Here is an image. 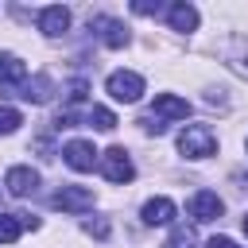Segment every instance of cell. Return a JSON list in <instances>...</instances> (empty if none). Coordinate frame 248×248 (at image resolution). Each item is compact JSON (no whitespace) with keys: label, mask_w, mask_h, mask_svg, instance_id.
<instances>
[{"label":"cell","mask_w":248,"mask_h":248,"mask_svg":"<svg viewBox=\"0 0 248 248\" xmlns=\"http://www.w3.org/2000/svg\"><path fill=\"white\" fill-rule=\"evenodd\" d=\"M163 248H198V236H194V229L178 225V229L167 236V244H163Z\"/></svg>","instance_id":"cell-18"},{"label":"cell","mask_w":248,"mask_h":248,"mask_svg":"<svg viewBox=\"0 0 248 248\" xmlns=\"http://www.w3.org/2000/svg\"><path fill=\"white\" fill-rule=\"evenodd\" d=\"M186 116H190V105H186L182 97H174V93H159L155 105H151V116L143 120V128L163 132V128H167L163 120H186Z\"/></svg>","instance_id":"cell-1"},{"label":"cell","mask_w":248,"mask_h":248,"mask_svg":"<svg viewBox=\"0 0 248 248\" xmlns=\"http://www.w3.org/2000/svg\"><path fill=\"white\" fill-rule=\"evenodd\" d=\"M101 170H105L108 182H132V174H136V167H132L124 147H108L105 159H101Z\"/></svg>","instance_id":"cell-4"},{"label":"cell","mask_w":248,"mask_h":248,"mask_svg":"<svg viewBox=\"0 0 248 248\" xmlns=\"http://www.w3.org/2000/svg\"><path fill=\"white\" fill-rule=\"evenodd\" d=\"M89 31H97L105 46H124L128 43V27L120 19H112V16H93L89 19Z\"/></svg>","instance_id":"cell-6"},{"label":"cell","mask_w":248,"mask_h":248,"mask_svg":"<svg viewBox=\"0 0 248 248\" xmlns=\"http://www.w3.org/2000/svg\"><path fill=\"white\" fill-rule=\"evenodd\" d=\"M85 232L89 236H108V225L105 221H85Z\"/></svg>","instance_id":"cell-20"},{"label":"cell","mask_w":248,"mask_h":248,"mask_svg":"<svg viewBox=\"0 0 248 248\" xmlns=\"http://www.w3.org/2000/svg\"><path fill=\"white\" fill-rule=\"evenodd\" d=\"M221 209H225V205H221V198H217L213 190H198V194L190 198V217H194V221H217Z\"/></svg>","instance_id":"cell-8"},{"label":"cell","mask_w":248,"mask_h":248,"mask_svg":"<svg viewBox=\"0 0 248 248\" xmlns=\"http://www.w3.org/2000/svg\"><path fill=\"white\" fill-rule=\"evenodd\" d=\"M4 186H8V194L27 198V194H35V186H39V170H31V167H12L8 178H4Z\"/></svg>","instance_id":"cell-9"},{"label":"cell","mask_w":248,"mask_h":248,"mask_svg":"<svg viewBox=\"0 0 248 248\" xmlns=\"http://www.w3.org/2000/svg\"><path fill=\"white\" fill-rule=\"evenodd\" d=\"M105 89H108V97H112V101L132 105V101H140V97H143V78H140L136 70H116V74H108Z\"/></svg>","instance_id":"cell-3"},{"label":"cell","mask_w":248,"mask_h":248,"mask_svg":"<svg viewBox=\"0 0 248 248\" xmlns=\"http://www.w3.org/2000/svg\"><path fill=\"white\" fill-rule=\"evenodd\" d=\"M54 205L62 213H85V209H93V190H85V186H62L54 194Z\"/></svg>","instance_id":"cell-5"},{"label":"cell","mask_w":248,"mask_h":248,"mask_svg":"<svg viewBox=\"0 0 248 248\" xmlns=\"http://www.w3.org/2000/svg\"><path fill=\"white\" fill-rule=\"evenodd\" d=\"M143 221H147V225H167V221H174V202H170V198H151V202L143 205Z\"/></svg>","instance_id":"cell-13"},{"label":"cell","mask_w":248,"mask_h":248,"mask_svg":"<svg viewBox=\"0 0 248 248\" xmlns=\"http://www.w3.org/2000/svg\"><path fill=\"white\" fill-rule=\"evenodd\" d=\"M66 27H70V12H66L62 4H54V8H43V12H39V31H43V35H50V39H54V35H62Z\"/></svg>","instance_id":"cell-12"},{"label":"cell","mask_w":248,"mask_h":248,"mask_svg":"<svg viewBox=\"0 0 248 248\" xmlns=\"http://www.w3.org/2000/svg\"><path fill=\"white\" fill-rule=\"evenodd\" d=\"M39 221L31 213H0V244H12L23 229H35Z\"/></svg>","instance_id":"cell-10"},{"label":"cell","mask_w":248,"mask_h":248,"mask_svg":"<svg viewBox=\"0 0 248 248\" xmlns=\"http://www.w3.org/2000/svg\"><path fill=\"white\" fill-rule=\"evenodd\" d=\"M229 66L248 78V43H244V39H232V43H229Z\"/></svg>","instance_id":"cell-16"},{"label":"cell","mask_w":248,"mask_h":248,"mask_svg":"<svg viewBox=\"0 0 248 248\" xmlns=\"http://www.w3.org/2000/svg\"><path fill=\"white\" fill-rule=\"evenodd\" d=\"M244 232H248V213H244Z\"/></svg>","instance_id":"cell-22"},{"label":"cell","mask_w":248,"mask_h":248,"mask_svg":"<svg viewBox=\"0 0 248 248\" xmlns=\"http://www.w3.org/2000/svg\"><path fill=\"white\" fill-rule=\"evenodd\" d=\"M62 159H66L74 170H93V163H97V147H93L89 140H70V143L62 147Z\"/></svg>","instance_id":"cell-7"},{"label":"cell","mask_w":248,"mask_h":248,"mask_svg":"<svg viewBox=\"0 0 248 248\" xmlns=\"http://www.w3.org/2000/svg\"><path fill=\"white\" fill-rule=\"evenodd\" d=\"M170 27L174 31H194L198 27V8L194 4H170Z\"/></svg>","instance_id":"cell-14"},{"label":"cell","mask_w":248,"mask_h":248,"mask_svg":"<svg viewBox=\"0 0 248 248\" xmlns=\"http://www.w3.org/2000/svg\"><path fill=\"white\" fill-rule=\"evenodd\" d=\"M244 147H248V143H244Z\"/></svg>","instance_id":"cell-23"},{"label":"cell","mask_w":248,"mask_h":248,"mask_svg":"<svg viewBox=\"0 0 248 248\" xmlns=\"http://www.w3.org/2000/svg\"><path fill=\"white\" fill-rule=\"evenodd\" d=\"M27 81V66L16 54H0V89H19Z\"/></svg>","instance_id":"cell-11"},{"label":"cell","mask_w":248,"mask_h":248,"mask_svg":"<svg viewBox=\"0 0 248 248\" xmlns=\"http://www.w3.org/2000/svg\"><path fill=\"white\" fill-rule=\"evenodd\" d=\"M19 124H23L19 108H8V105H0V136H12Z\"/></svg>","instance_id":"cell-19"},{"label":"cell","mask_w":248,"mask_h":248,"mask_svg":"<svg viewBox=\"0 0 248 248\" xmlns=\"http://www.w3.org/2000/svg\"><path fill=\"white\" fill-rule=\"evenodd\" d=\"M85 120H89L97 132H112V128H116V116H112L108 108H101V105H93V108L85 112Z\"/></svg>","instance_id":"cell-17"},{"label":"cell","mask_w":248,"mask_h":248,"mask_svg":"<svg viewBox=\"0 0 248 248\" xmlns=\"http://www.w3.org/2000/svg\"><path fill=\"white\" fill-rule=\"evenodd\" d=\"M178 151H182L186 159H209V155L217 151V136H213L205 124H190V128H182V136H178Z\"/></svg>","instance_id":"cell-2"},{"label":"cell","mask_w":248,"mask_h":248,"mask_svg":"<svg viewBox=\"0 0 248 248\" xmlns=\"http://www.w3.org/2000/svg\"><path fill=\"white\" fill-rule=\"evenodd\" d=\"M19 97H23V101H46V97H50V78L23 81V85H19Z\"/></svg>","instance_id":"cell-15"},{"label":"cell","mask_w":248,"mask_h":248,"mask_svg":"<svg viewBox=\"0 0 248 248\" xmlns=\"http://www.w3.org/2000/svg\"><path fill=\"white\" fill-rule=\"evenodd\" d=\"M205 248H236V244H232V240H229V236H213V240H209V244H205Z\"/></svg>","instance_id":"cell-21"}]
</instances>
